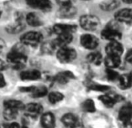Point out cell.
I'll return each instance as SVG.
<instances>
[{"mask_svg":"<svg viewBox=\"0 0 132 128\" xmlns=\"http://www.w3.org/2000/svg\"><path fill=\"white\" fill-rule=\"evenodd\" d=\"M7 60L16 68H21L25 65L27 61V57L20 48L16 47L7 55Z\"/></svg>","mask_w":132,"mask_h":128,"instance_id":"obj_1","label":"cell"},{"mask_svg":"<svg viewBox=\"0 0 132 128\" xmlns=\"http://www.w3.org/2000/svg\"><path fill=\"white\" fill-rule=\"evenodd\" d=\"M121 33L119 31L115 23H110L103 31H102V37L105 40H108L112 41H118L120 39Z\"/></svg>","mask_w":132,"mask_h":128,"instance_id":"obj_2","label":"cell"},{"mask_svg":"<svg viewBox=\"0 0 132 128\" xmlns=\"http://www.w3.org/2000/svg\"><path fill=\"white\" fill-rule=\"evenodd\" d=\"M81 27L86 30H95L100 25V20L93 15H85L80 18Z\"/></svg>","mask_w":132,"mask_h":128,"instance_id":"obj_3","label":"cell"},{"mask_svg":"<svg viewBox=\"0 0 132 128\" xmlns=\"http://www.w3.org/2000/svg\"><path fill=\"white\" fill-rule=\"evenodd\" d=\"M43 39V36L39 32H28L21 37V42L25 45L29 46H37L38 45Z\"/></svg>","mask_w":132,"mask_h":128,"instance_id":"obj_4","label":"cell"},{"mask_svg":"<svg viewBox=\"0 0 132 128\" xmlns=\"http://www.w3.org/2000/svg\"><path fill=\"white\" fill-rule=\"evenodd\" d=\"M58 60L62 63H69L72 61L76 57V51L68 47L58 49L57 53Z\"/></svg>","mask_w":132,"mask_h":128,"instance_id":"obj_5","label":"cell"},{"mask_svg":"<svg viewBox=\"0 0 132 128\" xmlns=\"http://www.w3.org/2000/svg\"><path fill=\"white\" fill-rule=\"evenodd\" d=\"M27 4L31 8L47 12L51 10V3L49 0H26Z\"/></svg>","mask_w":132,"mask_h":128,"instance_id":"obj_6","label":"cell"},{"mask_svg":"<svg viewBox=\"0 0 132 128\" xmlns=\"http://www.w3.org/2000/svg\"><path fill=\"white\" fill-rule=\"evenodd\" d=\"M81 44L86 49L93 50L95 49L98 44H99V40L98 39L91 34H85L81 37L80 39Z\"/></svg>","mask_w":132,"mask_h":128,"instance_id":"obj_7","label":"cell"},{"mask_svg":"<svg viewBox=\"0 0 132 128\" xmlns=\"http://www.w3.org/2000/svg\"><path fill=\"white\" fill-rule=\"evenodd\" d=\"M25 25L23 22V16L20 14H17L15 22L6 27V31L10 33H18L22 31Z\"/></svg>","mask_w":132,"mask_h":128,"instance_id":"obj_8","label":"cell"},{"mask_svg":"<svg viewBox=\"0 0 132 128\" xmlns=\"http://www.w3.org/2000/svg\"><path fill=\"white\" fill-rule=\"evenodd\" d=\"M115 19L119 23H132V9H123L120 10L116 13Z\"/></svg>","mask_w":132,"mask_h":128,"instance_id":"obj_9","label":"cell"},{"mask_svg":"<svg viewBox=\"0 0 132 128\" xmlns=\"http://www.w3.org/2000/svg\"><path fill=\"white\" fill-rule=\"evenodd\" d=\"M107 55L120 57L123 54V47L118 41H112L106 47Z\"/></svg>","mask_w":132,"mask_h":128,"instance_id":"obj_10","label":"cell"},{"mask_svg":"<svg viewBox=\"0 0 132 128\" xmlns=\"http://www.w3.org/2000/svg\"><path fill=\"white\" fill-rule=\"evenodd\" d=\"M72 40V34H61L58 35V37L52 41L54 46L55 48H62L67 47L69 44L71 43Z\"/></svg>","mask_w":132,"mask_h":128,"instance_id":"obj_11","label":"cell"},{"mask_svg":"<svg viewBox=\"0 0 132 128\" xmlns=\"http://www.w3.org/2000/svg\"><path fill=\"white\" fill-rule=\"evenodd\" d=\"M61 121L65 126L68 128H79L80 126L79 120L78 118L72 113H67L63 116Z\"/></svg>","mask_w":132,"mask_h":128,"instance_id":"obj_12","label":"cell"},{"mask_svg":"<svg viewBox=\"0 0 132 128\" xmlns=\"http://www.w3.org/2000/svg\"><path fill=\"white\" fill-rule=\"evenodd\" d=\"M76 30V27L69 24H56L54 27V31L56 34H72Z\"/></svg>","mask_w":132,"mask_h":128,"instance_id":"obj_13","label":"cell"},{"mask_svg":"<svg viewBox=\"0 0 132 128\" xmlns=\"http://www.w3.org/2000/svg\"><path fill=\"white\" fill-rule=\"evenodd\" d=\"M132 118V104L124 105L119 112V119L122 123L129 122Z\"/></svg>","mask_w":132,"mask_h":128,"instance_id":"obj_14","label":"cell"},{"mask_svg":"<svg viewBox=\"0 0 132 128\" xmlns=\"http://www.w3.org/2000/svg\"><path fill=\"white\" fill-rule=\"evenodd\" d=\"M25 113L30 117H36L42 112V106L37 103H30L24 107Z\"/></svg>","mask_w":132,"mask_h":128,"instance_id":"obj_15","label":"cell"},{"mask_svg":"<svg viewBox=\"0 0 132 128\" xmlns=\"http://www.w3.org/2000/svg\"><path fill=\"white\" fill-rule=\"evenodd\" d=\"M20 77L23 80L32 81L37 80L40 77V72L37 70H28L23 71L20 74Z\"/></svg>","mask_w":132,"mask_h":128,"instance_id":"obj_16","label":"cell"},{"mask_svg":"<svg viewBox=\"0 0 132 128\" xmlns=\"http://www.w3.org/2000/svg\"><path fill=\"white\" fill-rule=\"evenodd\" d=\"M54 116L51 113L43 114L41 117V124L44 128H54Z\"/></svg>","mask_w":132,"mask_h":128,"instance_id":"obj_17","label":"cell"},{"mask_svg":"<svg viewBox=\"0 0 132 128\" xmlns=\"http://www.w3.org/2000/svg\"><path fill=\"white\" fill-rule=\"evenodd\" d=\"M100 99L103 102V103L105 106H106L107 107H111L117 102L120 100V96L105 95V96H101L100 97Z\"/></svg>","mask_w":132,"mask_h":128,"instance_id":"obj_18","label":"cell"},{"mask_svg":"<svg viewBox=\"0 0 132 128\" xmlns=\"http://www.w3.org/2000/svg\"><path fill=\"white\" fill-rule=\"evenodd\" d=\"M105 64L108 69H113L115 68H117L120 65V57L107 55L105 59Z\"/></svg>","mask_w":132,"mask_h":128,"instance_id":"obj_19","label":"cell"},{"mask_svg":"<svg viewBox=\"0 0 132 128\" xmlns=\"http://www.w3.org/2000/svg\"><path fill=\"white\" fill-rule=\"evenodd\" d=\"M73 75L72 72H60L58 73L54 79L56 82H57L58 83H61V84H65L67 83L70 79H73Z\"/></svg>","mask_w":132,"mask_h":128,"instance_id":"obj_20","label":"cell"},{"mask_svg":"<svg viewBox=\"0 0 132 128\" xmlns=\"http://www.w3.org/2000/svg\"><path fill=\"white\" fill-rule=\"evenodd\" d=\"M26 20L27 23L32 27H39L42 24V22L40 20V19L39 18V16L33 13H30L29 14H27V17H26Z\"/></svg>","mask_w":132,"mask_h":128,"instance_id":"obj_21","label":"cell"},{"mask_svg":"<svg viewBox=\"0 0 132 128\" xmlns=\"http://www.w3.org/2000/svg\"><path fill=\"white\" fill-rule=\"evenodd\" d=\"M4 106H5V108H11V109H14L16 110L24 109V107H25V106L23 105V103L21 101L14 100V99H10V100L6 101L4 103Z\"/></svg>","mask_w":132,"mask_h":128,"instance_id":"obj_22","label":"cell"},{"mask_svg":"<svg viewBox=\"0 0 132 128\" xmlns=\"http://www.w3.org/2000/svg\"><path fill=\"white\" fill-rule=\"evenodd\" d=\"M76 13V10L72 6H67V7H61L59 11V16L61 17H71Z\"/></svg>","mask_w":132,"mask_h":128,"instance_id":"obj_23","label":"cell"},{"mask_svg":"<svg viewBox=\"0 0 132 128\" xmlns=\"http://www.w3.org/2000/svg\"><path fill=\"white\" fill-rule=\"evenodd\" d=\"M118 80H119L120 87L123 89L130 88L131 86V83H132L130 75H123L120 76Z\"/></svg>","mask_w":132,"mask_h":128,"instance_id":"obj_24","label":"cell"},{"mask_svg":"<svg viewBox=\"0 0 132 128\" xmlns=\"http://www.w3.org/2000/svg\"><path fill=\"white\" fill-rule=\"evenodd\" d=\"M88 61L95 65H99L102 61V55L99 52L91 53L87 56Z\"/></svg>","mask_w":132,"mask_h":128,"instance_id":"obj_25","label":"cell"},{"mask_svg":"<svg viewBox=\"0 0 132 128\" xmlns=\"http://www.w3.org/2000/svg\"><path fill=\"white\" fill-rule=\"evenodd\" d=\"M18 110L11 109V108H5V110L3 112V116L7 120H14L17 116Z\"/></svg>","mask_w":132,"mask_h":128,"instance_id":"obj_26","label":"cell"},{"mask_svg":"<svg viewBox=\"0 0 132 128\" xmlns=\"http://www.w3.org/2000/svg\"><path fill=\"white\" fill-rule=\"evenodd\" d=\"M64 98V96L60 93V92H54L49 94L48 96V99L51 103H57L60 101H61Z\"/></svg>","mask_w":132,"mask_h":128,"instance_id":"obj_27","label":"cell"},{"mask_svg":"<svg viewBox=\"0 0 132 128\" xmlns=\"http://www.w3.org/2000/svg\"><path fill=\"white\" fill-rule=\"evenodd\" d=\"M47 92V90L45 87L44 86H40V87H37V88H34V89L32 92V96L34 97H43L44 96Z\"/></svg>","mask_w":132,"mask_h":128,"instance_id":"obj_28","label":"cell"},{"mask_svg":"<svg viewBox=\"0 0 132 128\" xmlns=\"http://www.w3.org/2000/svg\"><path fill=\"white\" fill-rule=\"evenodd\" d=\"M82 109L86 112H94L95 111V104L91 99H87L82 103Z\"/></svg>","mask_w":132,"mask_h":128,"instance_id":"obj_29","label":"cell"},{"mask_svg":"<svg viewBox=\"0 0 132 128\" xmlns=\"http://www.w3.org/2000/svg\"><path fill=\"white\" fill-rule=\"evenodd\" d=\"M106 77L110 81H114V80H117V79H119L120 78V75H118V73L115 71H113V69H108L106 72Z\"/></svg>","mask_w":132,"mask_h":128,"instance_id":"obj_30","label":"cell"},{"mask_svg":"<svg viewBox=\"0 0 132 128\" xmlns=\"http://www.w3.org/2000/svg\"><path fill=\"white\" fill-rule=\"evenodd\" d=\"M117 2L115 1V0H112V1L104 3L102 6L106 10H114L117 7Z\"/></svg>","mask_w":132,"mask_h":128,"instance_id":"obj_31","label":"cell"},{"mask_svg":"<svg viewBox=\"0 0 132 128\" xmlns=\"http://www.w3.org/2000/svg\"><path fill=\"white\" fill-rule=\"evenodd\" d=\"M89 88L93 90H96V91H105L106 89H109L108 86H100L98 84H95L93 83L89 86Z\"/></svg>","mask_w":132,"mask_h":128,"instance_id":"obj_32","label":"cell"},{"mask_svg":"<svg viewBox=\"0 0 132 128\" xmlns=\"http://www.w3.org/2000/svg\"><path fill=\"white\" fill-rule=\"evenodd\" d=\"M58 5L61 6V7H67L72 6L71 0H56Z\"/></svg>","mask_w":132,"mask_h":128,"instance_id":"obj_33","label":"cell"},{"mask_svg":"<svg viewBox=\"0 0 132 128\" xmlns=\"http://www.w3.org/2000/svg\"><path fill=\"white\" fill-rule=\"evenodd\" d=\"M126 60H127V62L132 64V50H130L127 52V54L126 55Z\"/></svg>","mask_w":132,"mask_h":128,"instance_id":"obj_34","label":"cell"},{"mask_svg":"<svg viewBox=\"0 0 132 128\" xmlns=\"http://www.w3.org/2000/svg\"><path fill=\"white\" fill-rule=\"evenodd\" d=\"M121 128H132V123L129 122H124L121 124Z\"/></svg>","mask_w":132,"mask_h":128,"instance_id":"obj_35","label":"cell"},{"mask_svg":"<svg viewBox=\"0 0 132 128\" xmlns=\"http://www.w3.org/2000/svg\"><path fill=\"white\" fill-rule=\"evenodd\" d=\"M6 85V81L4 79V76L0 73V87H3Z\"/></svg>","mask_w":132,"mask_h":128,"instance_id":"obj_36","label":"cell"},{"mask_svg":"<svg viewBox=\"0 0 132 128\" xmlns=\"http://www.w3.org/2000/svg\"><path fill=\"white\" fill-rule=\"evenodd\" d=\"M6 44H5V41L2 39H0V51L3 50L5 47Z\"/></svg>","mask_w":132,"mask_h":128,"instance_id":"obj_37","label":"cell"},{"mask_svg":"<svg viewBox=\"0 0 132 128\" xmlns=\"http://www.w3.org/2000/svg\"><path fill=\"white\" fill-rule=\"evenodd\" d=\"M8 128H20V125H19L18 123H11V124L9 126Z\"/></svg>","mask_w":132,"mask_h":128,"instance_id":"obj_38","label":"cell"},{"mask_svg":"<svg viewBox=\"0 0 132 128\" xmlns=\"http://www.w3.org/2000/svg\"><path fill=\"white\" fill-rule=\"evenodd\" d=\"M5 67H6V65H5L4 61H3V60L0 59V72L3 71V70L5 69Z\"/></svg>","mask_w":132,"mask_h":128,"instance_id":"obj_39","label":"cell"},{"mask_svg":"<svg viewBox=\"0 0 132 128\" xmlns=\"http://www.w3.org/2000/svg\"><path fill=\"white\" fill-rule=\"evenodd\" d=\"M123 1L126 3H129V4L132 3V0H123Z\"/></svg>","mask_w":132,"mask_h":128,"instance_id":"obj_40","label":"cell"},{"mask_svg":"<svg viewBox=\"0 0 132 128\" xmlns=\"http://www.w3.org/2000/svg\"><path fill=\"white\" fill-rule=\"evenodd\" d=\"M130 79H131V82H132V72H131V73L130 74Z\"/></svg>","mask_w":132,"mask_h":128,"instance_id":"obj_41","label":"cell"},{"mask_svg":"<svg viewBox=\"0 0 132 128\" xmlns=\"http://www.w3.org/2000/svg\"><path fill=\"white\" fill-rule=\"evenodd\" d=\"M1 13H2V11H1V10H0V16H1Z\"/></svg>","mask_w":132,"mask_h":128,"instance_id":"obj_42","label":"cell"}]
</instances>
